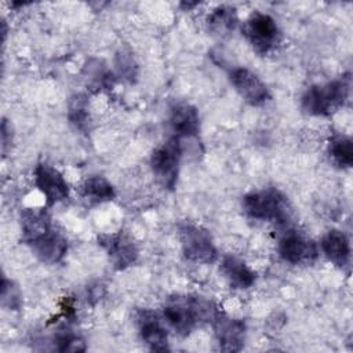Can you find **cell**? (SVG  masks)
Segmentation results:
<instances>
[{"mask_svg": "<svg viewBox=\"0 0 353 353\" xmlns=\"http://www.w3.org/2000/svg\"><path fill=\"white\" fill-rule=\"evenodd\" d=\"M170 127L174 137L179 139L197 137L200 131V117L197 109L189 103H176L171 108Z\"/></svg>", "mask_w": 353, "mask_h": 353, "instance_id": "cell-14", "label": "cell"}, {"mask_svg": "<svg viewBox=\"0 0 353 353\" xmlns=\"http://www.w3.org/2000/svg\"><path fill=\"white\" fill-rule=\"evenodd\" d=\"M1 305L10 310H18L22 305V295L18 285L6 277L1 281Z\"/></svg>", "mask_w": 353, "mask_h": 353, "instance_id": "cell-23", "label": "cell"}, {"mask_svg": "<svg viewBox=\"0 0 353 353\" xmlns=\"http://www.w3.org/2000/svg\"><path fill=\"white\" fill-rule=\"evenodd\" d=\"M36 256L47 263H57L68 252V240L52 226L26 243Z\"/></svg>", "mask_w": 353, "mask_h": 353, "instance_id": "cell-12", "label": "cell"}, {"mask_svg": "<svg viewBox=\"0 0 353 353\" xmlns=\"http://www.w3.org/2000/svg\"><path fill=\"white\" fill-rule=\"evenodd\" d=\"M68 117L69 121L79 130L85 132L88 128L90 114H88V101L83 94H74L68 106Z\"/></svg>", "mask_w": 353, "mask_h": 353, "instance_id": "cell-21", "label": "cell"}, {"mask_svg": "<svg viewBox=\"0 0 353 353\" xmlns=\"http://www.w3.org/2000/svg\"><path fill=\"white\" fill-rule=\"evenodd\" d=\"M243 210L250 218L279 223L285 222L290 215L287 197L276 188H266L245 194Z\"/></svg>", "mask_w": 353, "mask_h": 353, "instance_id": "cell-3", "label": "cell"}, {"mask_svg": "<svg viewBox=\"0 0 353 353\" xmlns=\"http://www.w3.org/2000/svg\"><path fill=\"white\" fill-rule=\"evenodd\" d=\"M84 79L87 81V85L94 90H102L109 88L113 84L112 72L106 69V66L102 63V61L98 59H90L87 65L84 66Z\"/></svg>", "mask_w": 353, "mask_h": 353, "instance_id": "cell-20", "label": "cell"}, {"mask_svg": "<svg viewBox=\"0 0 353 353\" xmlns=\"http://www.w3.org/2000/svg\"><path fill=\"white\" fill-rule=\"evenodd\" d=\"M349 77L309 87L302 95V109L312 116H330L342 108L349 97Z\"/></svg>", "mask_w": 353, "mask_h": 353, "instance_id": "cell-2", "label": "cell"}, {"mask_svg": "<svg viewBox=\"0 0 353 353\" xmlns=\"http://www.w3.org/2000/svg\"><path fill=\"white\" fill-rule=\"evenodd\" d=\"M219 350L240 352L245 339V324L240 319H233L218 312L211 321Z\"/></svg>", "mask_w": 353, "mask_h": 353, "instance_id": "cell-9", "label": "cell"}, {"mask_svg": "<svg viewBox=\"0 0 353 353\" xmlns=\"http://www.w3.org/2000/svg\"><path fill=\"white\" fill-rule=\"evenodd\" d=\"M279 254L283 261L296 265L314 261L319 250L312 239L296 230H290L280 239Z\"/></svg>", "mask_w": 353, "mask_h": 353, "instance_id": "cell-10", "label": "cell"}, {"mask_svg": "<svg viewBox=\"0 0 353 353\" xmlns=\"http://www.w3.org/2000/svg\"><path fill=\"white\" fill-rule=\"evenodd\" d=\"M182 143L176 137H171L167 142L157 146L150 157V167L157 178L165 189H172L178 179L179 172V161L182 157Z\"/></svg>", "mask_w": 353, "mask_h": 353, "instance_id": "cell-4", "label": "cell"}, {"mask_svg": "<svg viewBox=\"0 0 353 353\" xmlns=\"http://www.w3.org/2000/svg\"><path fill=\"white\" fill-rule=\"evenodd\" d=\"M229 80L239 95L252 106L265 105L270 99V92L266 84L245 68L232 69L229 72Z\"/></svg>", "mask_w": 353, "mask_h": 353, "instance_id": "cell-8", "label": "cell"}, {"mask_svg": "<svg viewBox=\"0 0 353 353\" xmlns=\"http://www.w3.org/2000/svg\"><path fill=\"white\" fill-rule=\"evenodd\" d=\"M219 309L200 296L176 298L163 309L164 321L179 335L186 336L200 321L211 323Z\"/></svg>", "mask_w": 353, "mask_h": 353, "instance_id": "cell-1", "label": "cell"}, {"mask_svg": "<svg viewBox=\"0 0 353 353\" xmlns=\"http://www.w3.org/2000/svg\"><path fill=\"white\" fill-rule=\"evenodd\" d=\"M80 193L90 203H103L113 200L114 197V189L112 183L99 175L87 178L80 186Z\"/></svg>", "mask_w": 353, "mask_h": 353, "instance_id": "cell-18", "label": "cell"}, {"mask_svg": "<svg viewBox=\"0 0 353 353\" xmlns=\"http://www.w3.org/2000/svg\"><path fill=\"white\" fill-rule=\"evenodd\" d=\"M54 349L58 352H83L85 350L84 341L72 331H61L52 339Z\"/></svg>", "mask_w": 353, "mask_h": 353, "instance_id": "cell-22", "label": "cell"}, {"mask_svg": "<svg viewBox=\"0 0 353 353\" xmlns=\"http://www.w3.org/2000/svg\"><path fill=\"white\" fill-rule=\"evenodd\" d=\"M237 23L236 8L232 6H218L212 10V12L207 17L208 29L219 36H225L230 33Z\"/></svg>", "mask_w": 353, "mask_h": 353, "instance_id": "cell-17", "label": "cell"}, {"mask_svg": "<svg viewBox=\"0 0 353 353\" xmlns=\"http://www.w3.org/2000/svg\"><path fill=\"white\" fill-rule=\"evenodd\" d=\"M179 240L185 258L192 262L212 263L218 256L210 233L201 226L182 223L179 226Z\"/></svg>", "mask_w": 353, "mask_h": 353, "instance_id": "cell-5", "label": "cell"}, {"mask_svg": "<svg viewBox=\"0 0 353 353\" xmlns=\"http://www.w3.org/2000/svg\"><path fill=\"white\" fill-rule=\"evenodd\" d=\"M221 270L228 279L229 284L233 288H239V290L250 288L256 279L255 272L250 269L243 259L232 254L223 256L221 263Z\"/></svg>", "mask_w": 353, "mask_h": 353, "instance_id": "cell-15", "label": "cell"}, {"mask_svg": "<svg viewBox=\"0 0 353 353\" xmlns=\"http://www.w3.org/2000/svg\"><path fill=\"white\" fill-rule=\"evenodd\" d=\"M116 69L119 72L120 76H123L124 79H127L128 81H134L137 77V63L135 59L131 54V51L128 50H120L116 54Z\"/></svg>", "mask_w": 353, "mask_h": 353, "instance_id": "cell-24", "label": "cell"}, {"mask_svg": "<svg viewBox=\"0 0 353 353\" xmlns=\"http://www.w3.org/2000/svg\"><path fill=\"white\" fill-rule=\"evenodd\" d=\"M243 33L259 54H268L280 41V30L276 21L261 11H254L243 26Z\"/></svg>", "mask_w": 353, "mask_h": 353, "instance_id": "cell-6", "label": "cell"}, {"mask_svg": "<svg viewBox=\"0 0 353 353\" xmlns=\"http://www.w3.org/2000/svg\"><path fill=\"white\" fill-rule=\"evenodd\" d=\"M137 325L142 341L152 350H167V331L161 324L160 317L149 309H139L135 314Z\"/></svg>", "mask_w": 353, "mask_h": 353, "instance_id": "cell-13", "label": "cell"}, {"mask_svg": "<svg viewBox=\"0 0 353 353\" xmlns=\"http://www.w3.org/2000/svg\"><path fill=\"white\" fill-rule=\"evenodd\" d=\"M12 141V134H11V125H8V121L6 119H3L1 123V150H3V156H6L10 145Z\"/></svg>", "mask_w": 353, "mask_h": 353, "instance_id": "cell-25", "label": "cell"}, {"mask_svg": "<svg viewBox=\"0 0 353 353\" xmlns=\"http://www.w3.org/2000/svg\"><path fill=\"white\" fill-rule=\"evenodd\" d=\"M98 244L106 251L113 266L119 270L127 269L138 259V248L124 232L102 233L98 236Z\"/></svg>", "mask_w": 353, "mask_h": 353, "instance_id": "cell-7", "label": "cell"}, {"mask_svg": "<svg viewBox=\"0 0 353 353\" xmlns=\"http://www.w3.org/2000/svg\"><path fill=\"white\" fill-rule=\"evenodd\" d=\"M34 183L46 197L47 205H54L69 196V188L62 174L47 163L34 168Z\"/></svg>", "mask_w": 353, "mask_h": 353, "instance_id": "cell-11", "label": "cell"}, {"mask_svg": "<svg viewBox=\"0 0 353 353\" xmlns=\"http://www.w3.org/2000/svg\"><path fill=\"white\" fill-rule=\"evenodd\" d=\"M320 245L325 256L336 266L342 268L349 263L350 244H349V239L343 232L338 229L328 230L323 236Z\"/></svg>", "mask_w": 353, "mask_h": 353, "instance_id": "cell-16", "label": "cell"}, {"mask_svg": "<svg viewBox=\"0 0 353 353\" xmlns=\"http://www.w3.org/2000/svg\"><path fill=\"white\" fill-rule=\"evenodd\" d=\"M328 153L332 163L339 168H350L353 164L352 139L345 135L334 137L328 143Z\"/></svg>", "mask_w": 353, "mask_h": 353, "instance_id": "cell-19", "label": "cell"}]
</instances>
